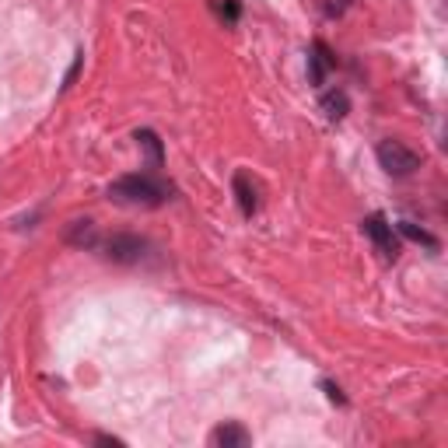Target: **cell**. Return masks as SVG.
Segmentation results:
<instances>
[{"instance_id": "cell-14", "label": "cell", "mask_w": 448, "mask_h": 448, "mask_svg": "<svg viewBox=\"0 0 448 448\" xmlns=\"http://www.w3.org/2000/svg\"><path fill=\"white\" fill-rule=\"evenodd\" d=\"M347 4H350V0H329V4H326V14H329V18H340V14L347 11Z\"/></svg>"}, {"instance_id": "cell-10", "label": "cell", "mask_w": 448, "mask_h": 448, "mask_svg": "<svg viewBox=\"0 0 448 448\" xmlns=\"http://www.w3.org/2000/svg\"><path fill=\"white\" fill-rule=\"evenodd\" d=\"M396 228H400V235H403V239H410V242H417V245H424V249H431V252H438V249H442V242H438V239H434L427 228H420V224H413V221H400Z\"/></svg>"}, {"instance_id": "cell-1", "label": "cell", "mask_w": 448, "mask_h": 448, "mask_svg": "<svg viewBox=\"0 0 448 448\" xmlns=\"http://www.w3.org/2000/svg\"><path fill=\"white\" fill-rule=\"evenodd\" d=\"M105 197L120 207H140V210H155L168 200V186H162L155 175H123L116 179Z\"/></svg>"}, {"instance_id": "cell-9", "label": "cell", "mask_w": 448, "mask_h": 448, "mask_svg": "<svg viewBox=\"0 0 448 448\" xmlns=\"http://www.w3.org/2000/svg\"><path fill=\"white\" fill-rule=\"evenodd\" d=\"M133 140L147 151L151 168H162V165H165V147H162V140H158V133H155V130H137V133H133Z\"/></svg>"}, {"instance_id": "cell-11", "label": "cell", "mask_w": 448, "mask_h": 448, "mask_svg": "<svg viewBox=\"0 0 448 448\" xmlns=\"http://www.w3.org/2000/svg\"><path fill=\"white\" fill-rule=\"evenodd\" d=\"M323 113H326L329 120H343L350 113V98L343 91H329L326 98H323Z\"/></svg>"}, {"instance_id": "cell-12", "label": "cell", "mask_w": 448, "mask_h": 448, "mask_svg": "<svg viewBox=\"0 0 448 448\" xmlns=\"http://www.w3.org/2000/svg\"><path fill=\"white\" fill-rule=\"evenodd\" d=\"M217 11H221L228 21H239V14H242V4H239V0H224V4H217Z\"/></svg>"}, {"instance_id": "cell-15", "label": "cell", "mask_w": 448, "mask_h": 448, "mask_svg": "<svg viewBox=\"0 0 448 448\" xmlns=\"http://www.w3.org/2000/svg\"><path fill=\"white\" fill-rule=\"evenodd\" d=\"M323 389H326V396H329V400H333V403H340V407L347 403V396H343V392H340V389H336L333 382H323Z\"/></svg>"}, {"instance_id": "cell-3", "label": "cell", "mask_w": 448, "mask_h": 448, "mask_svg": "<svg viewBox=\"0 0 448 448\" xmlns=\"http://www.w3.org/2000/svg\"><path fill=\"white\" fill-rule=\"evenodd\" d=\"M102 249V256L109 259V263H120V266H133V263H140V259H147V239H140V235H109V239H102L98 242Z\"/></svg>"}, {"instance_id": "cell-4", "label": "cell", "mask_w": 448, "mask_h": 448, "mask_svg": "<svg viewBox=\"0 0 448 448\" xmlns=\"http://www.w3.org/2000/svg\"><path fill=\"white\" fill-rule=\"evenodd\" d=\"M361 231L378 245V252H382L385 259H396V256H400V239H396V231H392V224H389L385 214H368L365 221H361Z\"/></svg>"}, {"instance_id": "cell-13", "label": "cell", "mask_w": 448, "mask_h": 448, "mask_svg": "<svg viewBox=\"0 0 448 448\" xmlns=\"http://www.w3.org/2000/svg\"><path fill=\"white\" fill-rule=\"evenodd\" d=\"M81 63H84V53H78V60H74V67L67 71V78H63V91L71 88V84L78 81V74H81Z\"/></svg>"}, {"instance_id": "cell-7", "label": "cell", "mask_w": 448, "mask_h": 448, "mask_svg": "<svg viewBox=\"0 0 448 448\" xmlns=\"http://www.w3.org/2000/svg\"><path fill=\"white\" fill-rule=\"evenodd\" d=\"M63 239L74 249H98V242H102L98 231H95V221H88V217L84 221H71L67 231H63Z\"/></svg>"}, {"instance_id": "cell-5", "label": "cell", "mask_w": 448, "mask_h": 448, "mask_svg": "<svg viewBox=\"0 0 448 448\" xmlns=\"http://www.w3.org/2000/svg\"><path fill=\"white\" fill-rule=\"evenodd\" d=\"M249 442H252V434L245 431L242 424H235V420H228V424L210 431V445L214 448H245Z\"/></svg>"}, {"instance_id": "cell-6", "label": "cell", "mask_w": 448, "mask_h": 448, "mask_svg": "<svg viewBox=\"0 0 448 448\" xmlns=\"http://www.w3.org/2000/svg\"><path fill=\"white\" fill-rule=\"evenodd\" d=\"M336 67V56L329 53L326 42H312V56H308V81L326 84V74Z\"/></svg>"}, {"instance_id": "cell-2", "label": "cell", "mask_w": 448, "mask_h": 448, "mask_svg": "<svg viewBox=\"0 0 448 448\" xmlns=\"http://www.w3.org/2000/svg\"><path fill=\"white\" fill-rule=\"evenodd\" d=\"M375 158H378V165H382L392 179H407V175H413V172L420 168V155L410 151L403 140H378Z\"/></svg>"}, {"instance_id": "cell-8", "label": "cell", "mask_w": 448, "mask_h": 448, "mask_svg": "<svg viewBox=\"0 0 448 448\" xmlns=\"http://www.w3.org/2000/svg\"><path fill=\"white\" fill-rule=\"evenodd\" d=\"M231 186H235V197H239V207H242V214H245V217H252V214H256V207H259V200H256V189H252L249 175H245V172H235Z\"/></svg>"}]
</instances>
